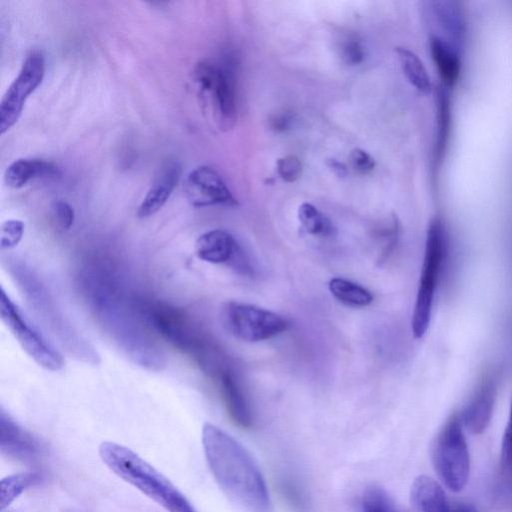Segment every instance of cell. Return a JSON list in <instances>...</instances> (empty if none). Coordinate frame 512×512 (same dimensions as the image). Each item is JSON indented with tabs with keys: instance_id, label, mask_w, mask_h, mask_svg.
<instances>
[{
	"instance_id": "13",
	"label": "cell",
	"mask_w": 512,
	"mask_h": 512,
	"mask_svg": "<svg viewBox=\"0 0 512 512\" xmlns=\"http://www.w3.org/2000/svg\"><path fill=\"white\" fill-rule=\"evenodd\" d=\"M197 257L212 264H228L246 273L247 263L234 237L222 229H213L201 234L195 242Z\"/></svg>"
},
{
	"instance_id": "21",
	"label": "cell",
	"mask_w": 512,
	"mask_h": 512,
	"mask_svg": "<svg viewBox=\"0 0 512 512\" xmlns=\"http://www.w3.org/2000/svg\"><path fill=\"white\" fill-rule=\"evenodd\" d=\"M433 12L438 24L445 33L444 37L441 38L457 48L461 44L465 34V16L461 2H434Z\"/></svg>"
},
{
	"instance_id": "36",
	"label": "cell",
	"mask_w": 512,
	"mask_h": 512,
	"mask_svg": "<svg viewBox=\"0 0 512 512\" xmlns=\"http://www.w3.org/2000/svg\"><path fill=\"white\" fill-rule=\"evenodd\" d=\"M328 166L339 176H344L347 172L346 166L335 159L329 160Z\"/></svg>"
},
{
	"instance_id": "30",
	"label": "cell",
	"mask_w": 512,
	"mask_h": 512,
	"mask_svg": "<svg viewBox=\"0 0 512 512\" xmlns=\"http://www.w3.org/2000/svg\"><path fill=\"white\" fill-rule=\"evenodd\" d=\"M52 218L60 231H67L74 222V210L69 203L57 200L52 205Z\"/></svg>"
},
{
	"instance_id": "11",
	"label": "cell",
	"mask_w": 512,
	"mask_h": 512,
	"mask_svg": "<svg viewBox=\"0 0 512 512\" xmlns=\"http://www.w3.org/2000/svg\"><path fill=\"white\" fill-rule=\"evenodd\" d=\"M45 74L43 54L34 50L25 58L17 77L10 84L0 103V133L8 131L21 116L26 99L41 84Z\"/></svg>"
},
{
	"instance_id": "22",
	"label": "cell",
	"mask_w": 512,
	"mask_h": 512,
	"mask_svg": "<svg viewBox=\"0 0 512 512\" xmlns=\"http://www.w3.org/2000/svg\"><path fill=\"white\" fill-rule=\"evenodd\" d=\"M451 102L446 88H439L436 96V141L435 159L439 163L449 142L451 129Z\"/></svg>"
},
{
	"instance_id": "7",
	"label": "cell",
	"mask_w": 512,
	"mask_h": 512,
	"mask_svg": "<svg viewBox=\"0 0 512 512\" xmlns=\"http://www.w3.org/2000/svg\"><path fill=\"white\" fill-rule=\"evenodd\" d=\"M446 250V234L442 222L435 218L428 227L419 287L412 315V333L421 338L431 319L432 305Z\"/></svg>"
},
{
	"instance_id": "27",
	"label": "cell",
	"mask_w": 512,
	"mask_h": 512,
	"mask_svg": "<svg viewBox=\"0 0 512 512\" xmlns=\"http://www.w3.org/2000/svg\"><path fill=\"white\" fill-rule=\"evenodd\" d=\"M25 230V224L19 219H9L1 224L0 248L9 250L14 248L21 241Z\"/></svg>"
},
{
	"instance_id": "1",
	"label": "cell",
	"mask_w": 512,
	"mask_h": 512,
	"mask_svg": "<svg viewBox=\"0 0 512 512\" xmlns=\"http://www.w3.org/2000/svg\"><path fill=\"white\" fill-rule=\"evenodd\" d=\"M88 287L97 318L116 344L135 364L150 371H161L167 363L165 354L135 302L126 301L110 273L91 272Z\"/></svg>"
},
{
	"instance_id": "28",
	"label": "cell",
	"mask_w": 512,
	"mask_h": 512,
	"mask_svg": "<svg viewBox=\"0 0 512 512\" xmlns=\"http://www.w3.org/2000/svg\"><path fill=\"white\" fill-rule=\"evenodd\" d=\"M362 512H397L380 488L368 489L362 499Z\"/></svg>"
},
{
	"instance_id": "33",
	"label": "cell",
	"mask_w": 512,
	"mask_h": 512,
	"mask_svg": "<svg viewBox=\"0 0 512 512\" xmlns=\"http://www.w3.org/2000/svg\"><path fill=\"white\" fill-rule=\"evenodd\" d=\"M502 463L505 467H512V403L508 423L502 440Z\"/></svg>"
},
{
	"instance_id": "24",
	"label": "cell",
	"mask_w": 512,
	"mask_h": 512,
	"mask_svg": "<svg viewBox=\"0 0 512 512\" xmlns=\"http://www.w3.org/2000/svg\"><path fill=\"white\" fill-rule=\"evenodd\" d=\"M329 291L340 302L353 307H365L372 303L369 290L352 281L335 277L329 281Z\"/></svg>"
},
{
	"instance_id": "15",
	"label": "cell",
	"mask_w": 512,
	"mask_h": 512,
	"mask_svg": "<svg viewBox=\"0 0 512 512\" xmlns=\"http://www.w3.org/2000/svg\"><path fill=\"white\" fill-rule=\"evenodd\" d=\"M181 171L177 160H168L161 166L138 208L139 218H148L164 206L180 180Z\"/></svg>"
},
{
	"instance_id": "31",
	"label": "cell",
	"mask_w": 512,
	"mask_h": 512,
	"mask_svg": "<svg viewBox=\"0 0 512 512\" xmlns=\"http://www.w3.org/2000/svg\"><path fill=\"white\" fill-rule=\"evenodd\" d=\"M341 57L350 65L359 64L364 59V48L355 37L346 38L340 46Z\"/></svg>"
},
{
	"instance_id": "3",
	"label": "cell",
	"mask_w": 512,
	"mask_h": 512,
	"mask_svg": "<svg viewBox=\"0 0 512 512\" xmlns=\"http://www.w3.org/2000/svg\"><path fill=\"white\" fill-rule=\"evenodd\" d=\"M99 455L114 474L167 512H198L169 479L130 448L105 441L99 447Z\"/></svg>"
},
{
	"instance_id": "26",
	"label": "cell",
	"mask_w": 512,
	"mask_h": 512,
	"mask_svg": "<svg viewBox=\"0 0 512 512\" xmlns=\"http://www.w3.org/2000/svg\"><path fill=\"white\" fill-rule=\"evenodd\" d=\"M39 480L36 472H21L3 478L0 485L1 510L8 507L27 488Z\"/></svg>"
},
{
	"instance_id": "25",
	"label": "cell",
	"mask_w": 512,
	"mask_h": 512,
	"mask_svg": "<svg viewBox=\"0 0 512 512\" xmlns=\"http://www.w3.org/2000/svg\"><path fill=\"white\" fill-rule=\"evenodd\" d=\"M298 219L302 228L310 235L331 237L336 228L331 220L311 203H302L298 208Z\"/></svg>"
},
{
	"instance_id": "32",
	"label": "cell",
	"mask_w": 512,
	"mask_h": 512,
	"mask_svg": "<svg viewBox=\"0 0 512 512\" xmlns=\"http://www.w3.org/2000/svg\"><path fill=\"white\" fill-rule=\"evenodd\" d=\"M349 161L352 168L361 174H367L371 172L375 167L374 158L369 153L360 148H356L351 152Z\"/></svg>"
},
{
	"instance_id": "23",
	"label": "cell",
	"mask_w": 512,
	"mask_h": 512,
	"mask_svg": "<svg viewBox=\"0 0 512 512\" xmlns=\"http://www.w3.org/2000/svg\"><path fill=\"white\" fill-rule=\"evenodd\" d=\"M396 52L402 70L411 85L423 94L431 91V82L427 70L421 59L405 47H397Z\"/></svg>"
},
{
	"instance_id": "6",
	"label": "cell",
	"mask_w": 512,
	"mask_h": 512,
	"mask_svg": "<svg viewBox=\"0 0 512 512\" xmlns=\"http://www.w3.org/2000/svg\"><path fill=\"white\" fill-rule=\"evenodd\" d=\"M202 105L221 130L231 129L237 119L233 77L229 69L213 60L198 62L192 72Z\"/></svg>"
},
{
	"instance_id": "8",
	"label": "cell",
	"mask_w": 512,
	"mask_h": 512,
	"mask_svg": "<svg viewBox=\"0 0 512 512\" xmlns=\"http://www.w3.org/2000/svg\"><path fill=\"white\" fill-rule=\"evenodd\" d=\"M433 463L439 478L448 489L459 492L466 486L470 456L458 416L452 417L440 433L433 450Z\"/></svg>"
},
{
	"instance_id": "18",
	"label": "cell",
	"mask_w": 512,
	"mask_h": 512,
	"mask_svg": "<svg viewBox=\"0 0 512 512\" xmlns=\"http://www.w3.org/2000/svg\"><path fill=\"white\" fill-rule=\"evenodd\" d=\"M60 173L52 162L43 159H17L6 169L4 181L8 187L18 189L35 178L52 177Z\"/></svg>"
},
{
	"instance_id": "16",
	"label": "cell",
	"mask_w": 512,
	"mask_h": 512,
	"mask_svg": "<svg viewBox=\"0 0 512 512\" xmlns=\"http://www.w3.org/2000/svg\"><path fill=\"white\" fill-rule=\"evenodd\" d=\"M497 392V382L493 375L486 376L475 391L463 414V423L474 433H482L491 419Z\"/></svg>"
},
{
	"instance_id": "9",
	"label": "cell",
	"mask_w": 512,
	"mask_h": 512,
	"mask_svg": "<svg viewBox=\"0 0 512 512\" xmlns=\"http://www.w3.org/2000/svg\"><path fill=\"white\" fill-rule=\"evenodd\" d=\"M221 319L231 335L247 342L273 338L288 327V322L279 314L238 301L224 304Z\"/></svg>"
},
{
	"instance_id": "14",
	"label": "cell",
	"mask_w": 512,
	"mask_h": 512,
	"mask_svg": "<svg viewBox=\"0 0 512 512\" xmlns=\"http://www.w3.org/2000/svg\"><path fill=\"white\" fill-rule=\"evenodd\" d=\"M0 448L5 455L22 462H33L42 453L39 441L3 410L0 413Z\"/></svg>"
},
{
	"instance_id": "17",
	"label": "cell",
	"mask_w": 512,
	"mask_h": 512,
	"mask_svg": "<svg viewBox=\"0 0 512 512\" xmlns=\"http://www.w3.org/2000/svg\"><path fill=\"white\" fill-rule=\"evenodd\" d=\"M216 379L231 419L242 428L250 427L253 422L251 408L232 368L226 367Z\"/></svg>"
},
{
	"instance_id": "35",
	"label": "cell",
	"mask_w": 512,
	"mask_h": 512,
	"mask_svg": "<svg viewBox=\"0 0 512 512\" xmlns=\"http://www.w3.org/2000/svg\"><path fill=\"white\" fill-rule=\"evenodd\" d=\"M446 512H477L474 505L469 503H460L454 506H449Z\"/></svg>"
},
{
	"instance_id": "34",
	"label": "cell",
	"mask_w": 512,
	"mask_h": 512,
	"mask_svg": "<svg viewBox=\"0 0 512 512\" xmlns=\"http://www.w3.org/2000/svg\"><path fill=\"white\" fill-rule=\"evenodd\" d=\"M292 122V116L288 113L275 115L271 119V127L276 131H284L288 129Z\"/></svg>"
},
{
	"instance_id": "20",
	"label": "cell",
	"mask_w": 512,
	"mask_h": 512,
	"mask_svg": "<svg viewBox=\"0 0 512 512\" xmlns=\"http://www.w3.org/2000/svg\"><path fill=\"white\" fill-rule=\"evenodd\" d=\"M430 52L444 86L453 87L461 70L458 49L440 36H433L430 40Z\"/></svg>"
},
{
	"instance_id": "5",
	"label": "cell",
	"mask_w": 512,
	"mask_h": 512,
	"mask_svg": "<svg viewBox=\"0 0 512 512\" xmlns=\"http://www.w3.org/2000/svg\"><path fill=\"white\" fill-rule=\"evenodd\" d=\"M10 269L27 301L69 353L86 363L97 364L99 361L97 352L57 309L49 291L37 275L20 262H14Z\"/></svg>"
},
{
	"instance_id": "2",
	"label": "cell",
	"mask_w": 512,
	"mask_h": 512,
	"mask_svg": "<svg viewBox=\"0 0 512 512\" xmlns=\"http://www.w3.org/2000/svg\"><path fill=\"white\" fill-rule=\"evenodd\" d=\"M202 445L215 481L240 512H274L258 466L236 439L221 428L205 423Z\"/></svg>"
},
{
	"instance_id": "12",
	"label": "cell",
	"mask_w": 512,
	"mask_h": 512,
	"mask_svg": "<svg viewBox=\"0 0 512 512\" xmlns=\"http://www.w3.org/2000/svg\"><path fill=\"white\" fill-rule=\"evenodd\" d=\"M183 190L187 201L194 207L238 205L222 177L209 166L193 169L185 179Z\"/></svg>"
},
{
	"instance_id": "4",
	"label": "cell",
	"mask_w": 512,
	"mask_h": 512,
	"mask_svg": "<svg viewBox=\"0 0 512 512\" xmlns=\"http://www.w3.org/2000/svg\"><path fill=\"white\" fill-rule=\"evenodd\" d=\"M136 308L148 328L200 365L217 346L179 308L161 301H138Z\"/></svg>"
},
{
	"instance_id": "19",
	"label": "cell",
	"mask_w": 512,
	"mask_h": 512,
	"mask_svg": "<svg viewBox=\"0 0 512 512\" xmlns=\"http://www.w3.org/2000/svg\"><path fill=\"white\" fill-rule=\"evenodd\" d=\"M410 498L418 512H446L449 508L442 487L426 475L418 476L414 480Z\"/></svg>"
},
{
	"instance_id": "10",
	"label": "cell",
	"mask_w": 512,
	"mask_h": 512,
	"mask_svg": "<svg viewBox=\"0 0 512 512\" xmlns=\"http://www.w3.org/2000/svg\"><path fill=\"white\" fill-rule=\"evenodd\" d=\"M0 315L22 349L38 365L50 371H58L62 368V355L31 324L3 287L0 292Z\"/></svg>"
},
{
	"instance_id": "29",
	"label": "cell",
	"mask_w": 512,
	"mask_h": 512,
	"mask_svg": "<svg viewBox=\"0 0 512 512\" xmlns=\"http://www.w3.org/2000/svg\"><path fill=\"white\" fill-rule=\"evenodd\" d=\"M276 170L284 181L295 182L302 175V163L296 156L289 155L277 160Z\"/></svg>"
}]
</instances>
